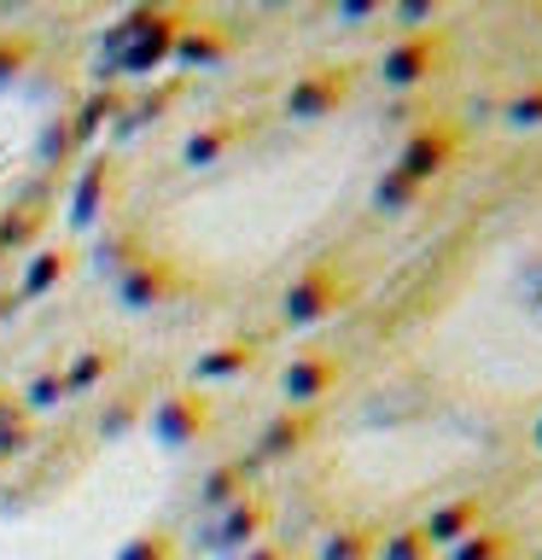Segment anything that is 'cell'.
I'll return each mask as SVG.
<instances>
[{
    "mask_svg": "<svg viewBox=\"0 0 542 560\" xmlns=\"http://www.w3.org/2000/svg\"><path fill=\"white\" fill-rule=\"evenodd\" d=\"M356 298H362V280H356L350 262L315 257V262H304V269L292 275L286 298H280V322H286V327H321L339 310L356 304Z\"/></svg>",
    "mask_w": 542,
    "mask_h": 560,
    "instance_id": "6da1fadb",
    "label": "cell"
},
{
    "mask_svg": "<svg viewBox=\"0 0 542 560\" xmlns=\"http://www.w3.org/2000/svg\"><path fill=\"white\" fill-rule=\"evenodd\" d=\"M449 59H455V42H449L444 24L409 30V35H397V42H385V52H379V82L391 88V94H414V88H426L432 77H444Z\"/></svg>",
    "mask_w": 542,
    "mask_h": 560,
    "instance_id": "7a4b0ae2",
    "label": "cell"
},
{
    "mask_svg": "<svg viewBox=\"0 0 542 560\" xmlns=\"http://www.w3.org/2000/svg\"><path fill=\"white\" fill-rule=\"evenodd\" d=\"M461 122L444 117V112H432L426 122H414L409 135H397V158L391 164L409 175V182L420 187H432V182H444V175L455 170V158H461Z\"/></svg>",
    "mask_w": 542,
    "mask_h": 560,
    "instance_id": "3957f363",
    "label": "cell"
},
{
    "mask_svg": "<svg viewBox=\"0 0 542 560\" xmlns=\"http://www.w3.org/2000/svg\"><path fill=\"white\" fill-rule=\"evenodd\" d=\"M122 192V158L117 152H87L64 187V234H94L105 210Z\"/></svg>",
    "mask_w": 542,
    "mask_h": 560,
    "instance_id": "277c9868",
    "label": "cell"
},
{
    "mask_svg": "<svg viewBox=\"0 0 542 560\" xmlns=\"http://www.w3.org/2000/svg\"><path fill=\"white\" fill-rule=\"evenodd\" d=\"M111 280H117V298L129 310H164L187 292V269L169 252H157V245H134L129 262H122Z\"/></svg>",
    "mask_w": 542,
    "mask_h": 560,
    "instance_id": "5b68a950",
    "label": "cell"
},
{
    "mask_svg": "<svg viewBox=\"0 0 542 560\" xmlns=\"http://www.w3.org/2000/svg\"><path fill=\"white\" fill-rule=\"evenodd\" d=\"M350 100H356V65H309L304 77L286 82L280 112L292 122H321L332 112H344Z\"/></svg>",
    "mask_w": 542,
    "mask_h": 560,
    "instance_id": "8992f818",
    "label": "cell"
},
{
    "mask_svg": "<svg viewBox=\"0 0 542 560\" xmlns=\"http://www.w3.org/2000/svg\"><path fill=\"white\" fill-rule=\"evenodd\" d=\"M181 24H187L181 7H157L146 24H140L129 42L99 65V77H105V70H122V77H157V70L175 59V35H181Z\"/></svg>",
    "mask_w": 542,
    "mask_h": 560,
    "instance_id": "52a82bcc",
    "label": "cell"
},
{
    "mask_svg": "<svg viewBox=\"0 0 542 560\" xmlns=\"http://www.w3.org/2000/svg\"><path fill=\"white\" fill-rule=\"evenodd\" d=\"M146 420H152V438L169 450H187L216 427V402L204 397V385H169L157 402H146Z\"/></svg>",
    "mask_w": 542,
    "mask_h": 560,
    "instance_id": "ba28073f",
    "label": "cell"
},
{
    "mask_svg": "<svg viewBox=\"0 0 542 560\" xmlns=\"http://www.w3.org/2000/svg\"><path fill=\"white\" fill-rule=\"evenodd\" d=\"M344 380V357L339 350H297V357L280 368V392H286V409H321V397L339 392Z\"/></svg>",
    "mask_w": 542,
    "mask_h": 560,
    "instance_id": "9c48e42d",
    "label": "cell"
},
{
    "mask_svg": "<svg viewBox=\"0 0 542 560\" xmlns=\"http://www.w3.org/2000/svg\"><path fill=\"white\" fill-rule=\"evenodd\" d=\"M76 262H82L76 240H42L24 257V269H17V287H12L17 304H30V298H52L70 275H76Z\"/></svg>",
    "mask_w": 542,
    "mask_h": 560,
    "instance_id": "30bf717a",
    "label": "cell"
},
{
    "mask_svg": "<svg viewBox=\"0 0 542 560\" xmlns=\"http://www.w3.org/2000/svg\"><path fill=\"white\" fill-rule=\"evenodd\" d=\"M222 59H234V24L216 18V12L187 18L181 35H175V59L169 65H181V70H216Z\"/></svg>",
    "mask_w": 542,
    "mask_h": 560,
    "instance_id": "8fae6325",
    "label": "cell"
},
{
    "mask_svg": "<svg viewBox=\"0 0 542 560\" xmlns=\"http://www.w3.org/2000/svg\"><path fill=\"white\" fill-rule=\"evenodd\" d=\"M47 228H52V199L42 187L35 192H17L12 205H0V252L7 257H30L35 245L47 240Z\"/></svg>",
    "mask_w": 542,
    "mask_h": 560,
    "instance_id": "7c38bea8",
    "label": "cell"
},
{
    "mask_svg": "<svg viewBox=\"0 0 542 560\" xmlns=\"http://www.w3.org/2000/svg\"><path fill=\"white\" fill-rule=\"evenodd\" d=\"M321 432V409H274L257 432V462H292Z\"/></svg>",
    "mask_w": 542,
    "mask_h": 560,
    "instance_id": "4fadbf2b",
    "label": "cell"
},
{
    "mask_svg": "<svg viewBox=\"0 0 542 560\" xmlns=\"http://www.w3.org/2000/svg\"><path fill=\"white\" fill-rule=\"evenodd\" d=\"M122 100H129V88H117V82H99V88H87V94L64 112L70 122V140H76V152L82 147H94L99 135H111L117 129V117H122Z\"/></svg>",
    "mask_w": 542,
    "mask_h": 560,
    "instance_id": "5bb4252c",
    "label": "cell"
},
{
    "mask_svg": "<svg viewBox=\"0 0 542 560\" xmlns=\"http://www.w3.org/2000/svg\"><path fill=\"white\" fill-rule=\"evenodd\" d=\"M257 339H222V345H204L199 357H192V368H187V385H222V380H239V374H251L257 368Z\"/></svg>",
    "mask_w": 542,
    "mask_h": 560,
    "instance_id": "9a60e30c",
    "label": "cell"
},
{
    "mask_svg": "<svg viewBox=\"0 0 542 560\" xmlns=\"http://www.w3.org/2000/svg\"><path fill=\"white\" fill-rule=\"evenodd\" d=\"M245 140V117H210V122H199L187 140H181V164H192V170H210L216 158H227Z\"/></svg>",
    "mask_w": 542,
    "mask_h": 560,
    "instance_id": "2e32d148",
    "label": "cell"
},
{
    "mask_svg": "<svg viewBox=\"0 0 542 560\" xmlns=\"http://www.w3.org/2000/svg\"><path fill=\"white\" fill-rule=\"evenodd\" d=\"M484 514H490V502H484V497H449V502H437V508H432V520L420 525V532L432 537V549H437V542H449V549H455V542H467L472 532H479Z\"/></svg>",
    "mask_w": 542,
    "mask_h": 560,
    "instance_id": "e0dca14e",
    "label": "cell"
},
{
    "mask_svg": "<svg viewBox=\"0 0 542 560\" xmlns=\"http://www.w3.org/2000/svg\"><path fill=\"white\" fill-rule=\"evenodd\" d=\"M175 100H181V82H152L146 94H129V100H122V117H117L111 140H134L140 129L164 122V117L175 112Z\"/></svg>",
    "mask_w": 542,
    "mask_h": 560,
    "instance_id": "ac0fdd59",
    "label": "cell"
},
{
    "mask_svg": "<svg viewBox=\"0 0 542 560\" xmlns=\"http://www.w3.org/2000/svg\"><path fill=\"white\" fill-rule=\"evenodd\" d=\"M140 420H146V385H140V380L105 385V402H99V415H94V432H99V438H122V432H134Z\"/></svg>",
    "mask_w": 542,
    "mask_h": 560,
    "instance_id": "d6986e66",
    "label": "cell"
},
{
    "mask_svg": "<svg viewBox=\"0 0 542 560\" xmlns=\"http://www.w3.org/2000/svg\"><path fill=\"white\" fill-rule=\"evenodd\" d=\"M64 368V392L70 397H87V392H99V385H111V374L122 368V350L117 345H82Z\"/></svg>",
    "mask_w": 542,
    "mask_h": 560,
    "instance_id": "ffe728a7",
    "label": "cell"
},
{
    "mask_svg": "<svg viewBox=\"0 0 542 560\" xmlns=\"http://www.w3.org/2000/svg\"><path fill=\"white\" fill-rule=\"evenodd\" d=\"M251 479H257V455H227L199 479V508H234Z\"/></svg>",
    "mask_w": 542,
    "mask_h": 560,
    "instance_id": "44dd1931",
    "label": "cell"
},
{
    "mask_svg": "<svg viewBox=\"0 0 542 560\" xmlns=\"http://www.w3.org/2000/svg\"><path fill=\"white\" fill-rule=\"evenodd\" d=\"M35 52H42V42H35L30 30H0V94L30 77V70H35Z\"/></svg>",
    "mask_w": 542,
    "mask_h": 560,
    "instance_id": "7402d4cb",
    "label": "cell"
},
{
    "mask_svg": "<svg viewBox=\"0 0 542 560\" xmlns=\"http://www.w3.org/2000/svg\"><path fill=\"white\" fill-rule=\"evenodd\" d=\"M70 392H64V368H35V374L24 380V397H17V409L24 415H52L64 409Z\"/></svg>",
    "mask_w": 542,
    "mask_h": 560,
    "instance_id": "603a6c76",
    "label": "cell"
},
{
    "mask_svg": "<svg viewBox=\"0 0 542 560\" xmlns=\"http://www.w3.org/2000/svg\"><path fill=\"white\" fill-rule=\"evenodd\" d=\"M420 199H426V187L420 182H409L397 164H385L379 175H374V205L385 210V217H402V210H414Z\"/></svg>",
    "mask_w": 542,
    "mask_h": 560,
    "instance_id": "cb8c5ba5",
    "label": "cell"
},
{
    "mask_svg": "<svg viewBox=\"0 0 542 560\" xmlns=\"http://www.w3.org/2000/svg\"><path fill=\"white\" fill-rule=\"evenodd\" d=\"M269 525V497H239L234 508H222V542H257Z\"/></svg>",
    "mask_w": 542,
    "mask_h": 560,
    "instance_id": "d4e9b609",
    "label": "cell"
},
{
    "mask_svg": "<svg viewBox=\"0 0 542 560\" xmlns=\"http://www.w3.org/2000/svg\"><path fill=\"white\" fill-rule=\"evenodd\" d=\"M35 438H42L35 415H24L17 402H7V409H0V462H24V455L35 450Z\"/></svg>",
    "mask_w": 542,
    "mask_h": 560,
    "instance_id": "484cf974",
    "label": "cell"
},
{
    "mask_svg": "<svg viewBox=\"0 0 542 560\" xmlns=\"http://www.w3.org/2000/svg\"><path fill=\"white\" fill-rule=\"evenodd\" d=\"M374 555H379V537L367 525H339L321 549V560H374Z\"/></svg>",
    "mask_w": 542,
    "mask_h": 560,
    "instance_id": "4316f807",
    "label": "cell"
},
{
    "mask_svg": "<svg viewBox=\"0 0 542 560\" xmlns=\"http://www.w3.org/2000/svg\"><path fill=\"white\" fill-rule=\"evenodd\" d=\"M385 12L397 18V30H402V35H409V30H432L437 18L449 12V0H391Z\"/></svg>",
    "mask_w": 542,
    "mask_h": 560,
    "instance_id": "83f0119b",
    "label": "cell"
},
{
    "mask_svg": "<svg viewBox=\"0 0 542 560\" xmlns=\"http://www.w3.org/2000/svg\"><path fill=\"white\" fill-rule=\"evenodd\" d=\"M502 117L514 122V129H542V82H531V88H519V94H507V105H502Z\"/></svg>",
    "mask_w": 542,
    "mask_h": 560,
    "instance_id": "f1b7e54d",
    "label": "cell"
},
{
    "mask_svg": "<svg viewBox=\"0 0 542 560\" xmlns=\"http://www.w3.org/2000/svg\"><path fill=\"white\" fill-rule=\"evenodd\" d=\"M379 555H385V560H432V537L420 532V525H402V532L385 537Z\"/></svg>",
    "mask_w": 542,
    "mask_h": 560,
    "instance_id": "f546056e",
    "label": "cell"
},
{
    "mask_svg": "<svg viewBox=\"0 0 542 560\" xmlns=\"http://www.w3.org/2000/svg\"><path fill=\"white\" fill-rule=\"evenodd\" d=\"M169 555H175V532L157 525V532H140L134 542H122L117 560H169Z\"/></svg>",
    "mask_w": 542,
    "mask_h": 560,
    "instance_id": "4dcf8cb0",
    "label": "cell"
},
{
    "mask_svg": "<svg viewBox=\"0 0 542 560\" xmlns=\"http://www.w3.org/2000/svg\"><path fill=\"white\" fill-rule=\"evenodd\" d=\"M432 117V100H420V94H397L391 105H385V122H391L397 135H409L414 122H426Z\"/></svg>",
    "mask_w": 542,
    "mask_h": 560,
    "instance_id": "1f68e13d",
    "label": "cell"
},
{
    "mask_svg": "<svg viewBox=\"0 0 542 560\" xmlns=\"http://www.w3.org/2000/svg\"><path fill=\"white\" fill-rule=\"evenodd\" d=\"M70 152H76V140H70V122L52 117L47 129H42V164H64Z\"/></svg>",
    "mask_w": 542,
    "mask_h": 560,
    "instance_id": "d6a6232c",
    "label": "cell"
},
{
    "mask_svg": "<svg viewBox=\"0 0 542 560\" xmlns=\"http://www.w3.org/2000/svg\"><path fill=\"white\" fill-rule=\"evenodd\" d=\"M391 0H332V12H339V24H362V18L385 12Z\"/></svg>",
    "mask_w": 542,
    "mask_h": 560,
    "instance_id": "836d02e7",
    "label": "cell"
},
{
    "mask_svg": "<svg viewBox=\"0 0 542 560\" xmlns=\"http://www.w3.org/2000/svg\"><path fill=\"white\" fill-rule=\"evenodd\" d=\"M17 310H24V304H17V292L7 287V280H0V327H12V315Z\"/></svg>",
    "mask_w": 542,
    "mask_h": 560,
    "instance_id": "e575fe53",
    "label": "cell"
},
{
    "mask_svg": "<svg viewBox=\"0 0 542 560\" xmlns=\"http://www.w3.org/2000/svg\"><path fill=\"white\" fill-rule=\"evenodd\" d=\"M245 560H280V549H269V542H262V549H251Z\"/></svg>",
    "mask_w": 542,
    "mask_h": 560,
    "instance_id": "d590c367",
    "label": "cell"
},
{
    "mask_svg": "<svg viewBox=\"0 0 542 560\" xmlns=\"http://www.w3.org/2000/svg\"><path fill=\"white\" fill-rule=\"evenodd\" d=\"M24 7H35V0H0V12H24Z\"/></svg>",
    "mask_w": 542,
    "mask_h": 560,
    "instance_id": "8d00e7d4",
    "label": "cell"
},
{
    "mask_svg": "<svg viewBox=\"0 0 542 560\" xmlns=\"http://www.w3.org/2000/svg\"><path fill=\"white\" fill-rule=\"evenodd\" d=\"M531 438H537V450H542V415H537V432H531Z\"/></svg>",
    "mask_w": 542,
    "mask_h": 560,
    "instance_id": "74e56055",
    "label": "cell"
},
{
    "mask_svg": "<svg viewBox=\"0 0 542 560\" xmlns=\"http://www.w3.org/2000/svg\"><path fill=\"white\" fill-rule=\"evenodd\" d=\"M262 7H292V0H262Z\"/></svg>",
    "mask_w": 542,
    "mask_h": 560,
    "instance_id": "f35d334b",
    "label": "cell"
},
{
    "mask_svg": "<svg viewBox=\"0 0 542 560\" xmlns=\"http://www.w3.org/2000/svg\"><path fill=\"white\" fill-rule=\"evenodd\" d=\"M7 402H12V397H7V385H0V409H7Z\"/></svg>",
    "mask_w": 542,
    "mask_h": 560,
    "instance_id": "ab89813d",
    "label": "cell"
},
{
    "mask_svg": "<svg viewBox=\"0 0 542 560\" xmlns=\"http://www.w3.org/2000/svg\"><path fill=\"white\" fill-rule=\"evenodd\" d=\"M146 7H175V0H146Z\"/></svg>",
    "mask_w": 542,
    "mask_h": 560,
    "instance_id": "60d3db41",
    "label": "cell"
},
{
    "mask_svg": "<svg viewBox=\"0 0 542 560\" xmlns=\"http://www.w3.org/2000/svg\"><path fill=\"white\" fill-rule=\"evenodd\" d=\"M7 262H12V257H7V252H0V275H7Z\"/></svg>",
    "mask_w": 542,
    "mask_h": 560,
    "instance_id": "b9f144b4",
    "label": "cell"
},
{
    "mask_svg": "<svg viewBox=\"0 0 542 560\" xmlns=\"http://www.w3.org/2000/svg\"><path fill=\"white\" fill-rule=\"evenodd\" d=\"M0 467H7V462H0Z\"/></svg>",
    "mask_w": 542,
    "mask_h": 560,
    "instance_id": "7bdbcfd3",
    "label": "cell"
}]
</instances>
